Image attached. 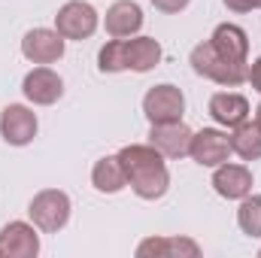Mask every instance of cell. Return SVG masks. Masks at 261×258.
<instances>
[{"mask_svg":"<svg viewBox=\"0 0 261 258\" xmlns=\"http://www.w3.org/2000/svg\"><path fill=\"white\" fill-rule=\"evenodd\" d=\"M122 167H125V176H128L130 192L143 200H158L164 197L170 189V170L164 164V155L149 146V143H130L125 149L116 152Z\"/></svg>","mask_w":261,"mask_h":258,"instance_id":"6da1fadb","label":"cell"},{"mask_svg":"<svg viewBox=\"0 0 261 258\" xmlns=\"http://www.w3.org/2000/svg\"><path fill=\"white\" fill-rule=\"evenodd\" d=\"M189 64L197 76L216 82V85H228V88H237L246 82V73H249V64H237L231 58H225L210 40L206 43H197L189 55Z\"/></svg>","mask_w":261,"mask_h":258,"instance_id":"7a4b0ae2","label":"cell"},{"mask_svg":"<svg viewBox=\"0 0 261 258\" xmlns=\"http://www.w3.org/2000/svg\"><path fill=\"white\" fill-rule=\"evenodd\" d=\"M28 213H31V222L43 234H58L70 222V197L61 189H43L31 197Z\"/></svg>","mask_w":261,"mask_h":258,"instance_id":"3957f363","label":"cell"},{"mask_svg":"<svg viewBox=\"0 0 261 258\" xmlns=\"http://www.w3.org/2000/svg\"><path fill=\"white\" fill-rule=\"evenodd\" d=\"M186 113V94L170 85V82H161V85H152L146 94H143V116L149 119V125H161V122H179Z\"/></svg>","mask_w":261,"mask_h":258,"instance_id":"277c9868","label":"cell"},{"mask_svg":"<svg viewBox=\"0 0 261 258\" xmlns=\"http://www.w3.org/2000/svg\"><path fill=\"white\" fill-rule=\"evenodd\" d=\"M100 24V15L85 0H67L55 15V31L64 40H88Z\"/></svg>","mask_w":261,"mask_h":258,"instance_id":"5b68a950","label":"cell"},{"mask_svg":"<svg viewBox=\"0 0 261 258\" xmlns=\"http://www.w3.org/2000/svg\"><path fill=\"white\" fill-rule=\"evenodd\" d=\"M37 128H40L37 113L24 104H9L0 113V137L9 146H28L37 137Z\"/></svg>","mask_w":261,"mask_h":258,"instance_id":"8992f818","label":"cell"},{"mask_svg":"<svg viewBox=\"0 0 261 258\" xmlns=\"http://www.w3.org/2000/svg\"><path fill=\"white\" fill-rule=\"evenodd\" d=\"M64 37L52 28H34L21 40V55L31 64H55L64 55Z\"/></svg>","mask_w":261,"mask_h":258,"instance_id":"52a82bcc","label":"cell"},{"mask_svg":"<svg viewBox=\"0 0 261 258\" xmlns=\"http://www.w3.org/2000/svg\"><path fill=\"white\" fill-rule=\"evenodd\" d=\"M21 91H24V97H28L31 104H37V107H52V104H58L61 94H64V79H61L52 67L40 64L24 76Z\"/></svg>","mask_w":261,"mask_h":258,"instance_id":"ba28073f","label":"cell"},{"mask_svg":"<svg viewBox=\"0 0 261 258\" xmlns=\"http://www.w3.org/2000/svg\"><path fill=\"white\" fill-rule=\"evenodd\" d=\"M195 131L189 128L182 119L179 122H161L149 128V146H155L164 158H186L192 149Z\"/></svg>","mask_w":261,"mask_h":258,"instance_id":"9c48e42d","label":"cell"},{"mask_svg":"<svg viewBox=\"0 0 261 258\" xmlns=\"http://www.w3.org/2000/svg\"><path fill=\"white\" fill-rule=\"evenodd\" d=\"M189 155L195 158L200 167H219L231 158V137L219 128H203L192 137Z\"/></svg>","mask_w":261,"mask_h":258,"instance_id":"30bf717a","label":"cell"},{"mask_svg":"<svg viewBox=\"0 0 261 258\" xmlns=\"http://www.w3.org/2000/svg\"><path fill=\"white\" fill-rule=\"evenodd\" d=\"M40 228L28 222H9L0 228V255L3 258H37Z\"/></svg>","mask_w":261,"mask_h":258,"instance_id":"8fae6325","label":"cell"},{"mask_svg":"<svg viewBox=\"0 0 261 258\" xmlns=\"http://www.w3.org/2000/svg\"><path fill=\"white\" fill-rule=\"evenodd\" d=\"M213 189L225 200H243L246 194H252V170L243 164H219L213 167Z\"/></svg>","mask_w":261,"mask_h":258,"instance_id":"7c38bea8","label":"cell"},{"mask_svg":"<svg viewBox=\"0 0 261 258\" xmlns=\"http://www.w3.org/2000/svg\"><path fill=\"white\" fill-rule=\"evenodd\" d=\"M103 28H107V34L116 37V40L137 37L140 28H143V9H140L134 0H116V3L107 9Z\"/></svg>","mask_w":261,"mask_h":258,"instance_id":"4fadbf2b","label":"cell"},{"mask_svg":"<svg viewBox=\"0 0 261 258\" xmlns=\"http://www.w3.org/2000/svg\"><path fill=\"white\" fill-rule=\"evenodd\" d=\"M210 116L222 128H237L249 119V100L237 91H219L210 97Z\"/></svg>","mask_w":261,"mask_h":258,"instance_id":"5bb4252c","label":"cell"},{"mask_svg":"<svg viewBox=\"0 0 261 258\" xmlns=\"http://www.w3.org/2000/svg\"><path fill=\"white\" fill-rule=\"evenodd\" d=\"M210 43H213L225 58H231V61H237V64H249V37H246V31H243L240 24H231V21L219 24V28L213 31V37H210Z\"/></svg>","mask_w":261,"mask_h":258,"instance_id":"9a60e30c","label":"cell"},{"mask_svg":"<svg viewBox=\"0 0 261 258\" xmlns=\"http://www.w3.org/2000/svg\"><path fill=\"white\" fill-rule=\"evenodd\" d=\"M137 255L140 258H195L200 255V246L189 237H149L137 246Z\"/></svg>","mask_w":261,"mask_h":258,"instance_id":"2e32d148","label":"cell"},{"mask_svg":"<svg viewBox=\"0 0 261 258\" xmlns=\"http://www.w3.org/2000/svg\"><path fill=\"white\" fill-rule=\"evenodd\" d=\"M125 52H128V70L134 73H149L161 64V43L155 37H128L125 40Z\"/></svg>","mask_w":261,"mask_h":258,"instance_id":"e0dca14e","label":"cell"},{"mask_svg":"<svg viewBox=\"0 0 261 258\" xmlns=\"http://www.w3.org/2000/svg\"><path fill=\"white\" fill-rule=\"evenodd\" d=\"M91 186L100 194H119L122 189H128V176H125V167H122L119 155H107V158L94 161Z\"/></svg>","mask_w":261,"mask_h":258,"instance_id":"ac0fdd59","label":"cell"},{"mask_svg":"<svg viewBox=\"0 0 261 258\" xmlns=\"http://www.w3.org/2000/svg\"><path fill=\"white\" fill-rule=\"evenodd\" d=\"M231 152L240 155L243 161H258L261 158V128L255 122H243L231 128Z\"/></svg>","mask_w":261,"mask_h":258,"instance_id":"d6986e66","label":"cell"},{"mask_svg":"<svg viewBox=\"0 0 261 258\" xmlns=\"http://www.w3.org/2000/svg\"><path fill=\"white\" fill-rule=\"evenodd\" d=\"M97 70L100 73H125L128 70V52H125V40H110L100 46L97 52Z\"/></svg>","mask_w":261,"mask_h":258,"instance_id":"ffe728a7","label":"cell"},{"mask_svg":"<svg viewBox=\"0 0 261 258\" xmlns=\"http://www.w3.org/2000/svg\"><path fill=\"white\" fill-rule=\"evenodd\" d=\"M237 225L246 237H261V194H246L240 200Z\"/></svg>","mask_w":261,"mask_h":258,"instance_id":"44dd1931","label":"cell"},{"mask_svg":"<svg viewBox=\"0 0 261 258\" xmlns=\"http://www.w3.org/2000/svg\"><path fill=\"white\" fill-rule=\"evenodd\" d=\"M158 12H167V15H176V12H182L192 0H149Z\"/></svg>","mask_w":261,"mask_h":258,"instance_id":"7402d4cb","label":"cell"},{"mask_svg":"<svg viewBox=\"0 0 261 258\" xmlns=\"http://www.w3.org/2000/svg\"><path fill=\"white\" fill-rule=\"evenodd\" d=\"M246 82H249V85H252V88H255V91L261 94V55L255 58V61H252V64H249V73H246Z\"/></svg>","mask_w":261,"mask_h":258,"instance_id":"603a6c76","label":"cell"},{"mask_svg":"<svg viewBox=\"0 0 261 258\" xmlns=\"http://www.w3.org/2000/svg\"><path fill=\"white\" fill-rule=\"evenodd\" d=\"M231 12H252V9H258V0H222Z\"/></svg>","mask_w":261,"mask_h":258,"instance_id":"cb8c5ba5","label":"cell"},{"mask_svg":"<svg viewBox=\"0 0 261 258\" xmlns=\"http://www.w3.org/2000/svg\"><path fill=\"white\" fill-rule=\"evenodd\" d=\"M255 125L261 128V104H258V110H255Z\"/></svg>","mask_w":261,"mask_h":258,"instance_id":"d4e9b609","label":"cell"},{"mask_svg":"<svg viewBox=\"0 0 261 258\" xmlns=\"http://www.w3.org/2000/svg\"><path fill=\"white\" fill-rule=\"evenodd\" d=\"M258 6H261V0H258Z\"/></svg>","mask_w":261,"mask_h":258,"instance_id":"484cf974","label":"cell"},{"mask_svg":"<svg viewBox=\"0 0 261 258\" xmlns=\"http://www.w3.org/2000/svg\"><path fill=\"white\" fill-rule=\"evenodd\" d=\"M258 255H261V252H258Z\"/></svg>","mask_w":261,"mask_h":258,"instance_id":"4316f807","label":"cell"},{"mask_svg":"<svg viewBox=\"0 0 261 258\" xmlns=\"http://www.w3.org/2000/svg\"><path fill=\"white\" fill-rule=\"evenodd\" d=\"M0 258H3V255H0Z\"/></svg>","mask_w":261,"mask_h":258,"instance_id":"83f0119b","label":"cell"}]
</instances>
